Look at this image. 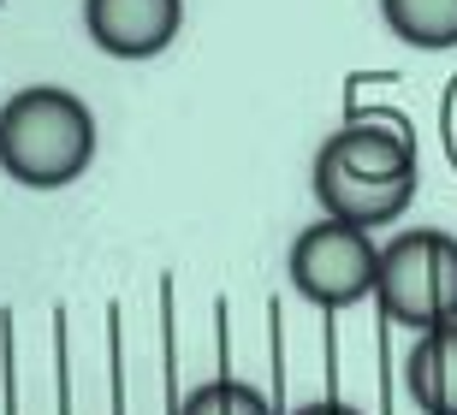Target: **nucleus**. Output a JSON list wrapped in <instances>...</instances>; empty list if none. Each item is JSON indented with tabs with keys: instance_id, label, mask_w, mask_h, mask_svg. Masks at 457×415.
Returning a JSON list of instances; mask_svg holds the SVG:
<instances>
[{
	"instance_id": "obj_1",
	"label": "nucleus",
	"mask_w": 457,
	"mask_h": 415,
	"mask_svg": "<svg viewBox=\"0 0 457 415\" xmlns=\"http://www.w3.org/2000/svg\"><path fill=\"white\" fill-rule=\"evenodd\" d=\"M96 161V113L60 83H30L0 107V172L24 190H66Z\"/></svg>"
},
{
	"instance_id": "obj_2",
	"label": "nucleus",
	"mask_w": 457,
	"mask_h": 415,
	"mask_svg": "<svg viewBox=\"0 0 457 415\" xmlns=\"http://www.w3.org/2000/svg\"><path fill=\"white\" fill-rule=\"evenodd\" d=\"M380 315L410 332H434L457 320V237L440 226H410L380 244Z\"/></svg>"
},
{
	"instance_id": "obj_3",
	"label": "nucleus",
	"mask_w": 457,
	"mask_h": 415,
	"mask_svg": "<svg viewBox=\"0 0 457 415\" xmlns=\"http://www.w3.org/2000/svg\"><path fill=\"white\" fill-rule=\"evenodd\" d=\"M286 273L297 285V297L315 303V309H351V303L374 297L380 285V244H374L362 226H345V220H315L291 237Z\"/></svg>"
},
{
	"instance_id": "obj_4",
	"label": "nucleus",
	"mask_w": 457,
	"mask_h": 415,
	"mask_svg": "<svg viewBox=\"0 0 457 415\" xmlns=\"http://www.w3.org/2000/svg\"><path fill=\"white\" fill-rule=\"evenodd\" d=\"M315 161L356 172V178H422L416 131H410L404 113H386V107H369V113L345 119L339 131L315 149Z\"/></svg>"
},
{
	"instance_id": "obj_5",
	"label": "nucleus",
	"mask_w": 457,
	"mask_h": 415,
	"mask_svg": "<svg viewBox=\"0 0 457 415\" xmlns=\"http://www.w3.org/2000/svg\"><path fill=\"white\" fill-rule=\"evenodd\" d=\"M84 30L107 60H154L185 30V0H84Z\"/></svg>"
},
{
	"instance_id": "obj_6",
	"label": "nucleus",
	"mask_w": 457,
	"mask_h": 415,
	"mask_svg": "<svg viewBox=\"0 0 457 415\" xmlns=\"http://www.w3.org/2000/svg\"><path fill=\"white\" fill-rule=\"evenodd\" d=\"M416 184L422 178H356V172H339L327 161H315V172H309V190L321 202V214L345 220V226H362V232L392 226L416 202Z\"/></svg>"
},
{
	"instance_id": "obj_7",
	"label": "nucleus",
	"mask_w": 457,
	"mask_h": 415,
	"mask_svg": "<svg viewBox=\"0 0 457 415\" xmlns=\"http://www.w3.org/2000/svg\"><path fill=\"white\" fill-rule=\"evenodd\" d=\"M404 392L422 415H457V320L416 332V350L404 356Z\"/></svg>"
},
{
	"instance_id": "obj_8",
	"label": "nucleus",
	"mask_w": 457,
	"mask_h": 415,
	"mask_svg": "<svg viewBox=\"0 0 457 415\" xmlns=\"http://www.w3.org/2000/svg\"><path fill=\"white\" fill-rule=\"evenodd\" d=\"M380 18L410 48H457V0H380Z\"/></svg>"
},
{
	"instance_id": "obj_9",
	"label": "nucleus",
	"mask_w": 457,
	"mask_h": 415,
	"mask_svg": "<svg viewBox=\"0 0 457 415\" xmlns=\"http://www.w3.org/2000/svg\"><path fill=\"white\" fill-rule=\"evenodd\" d=\"M179 415H273V403L244 380H203L179 403Z\"/></svg>"
},
{
	"instance_id": "obj_10",
	"label": "nucleus",
	"mask_w": 457,
	"mask_h": 415,
	"mask_svg": "<svg viewBox=\"0 0 457 415\" xmlns=\"http://www.w3.org/2000/svg\"><path fill=\"white\" fill-rule=\"evenodd\" d=\"M440 143H445V161H452V172H457V71L440 89Z\"/></svg>"
},
{
	"instance_id": "obj_11",
	"label": "nucleus",
	"mask_w": 457,
	"mask_h": 415,
	"mask_svg": "<svg viewBox=\"0 0 457 415\" xmlns=\"http://www.w3.org/2000/svg\"><path fill=\"white\" fill-rule=\"evenodd\" d=\"M291 415H362V410L345 403V398H315V403H303V410H291Z\"/></svg>"
},
{
	"instance_id": "obj_12",
	"label": "nucleus",
	"mask_w": 457,
	"mask_h": 415,
	"mask_svg": "<svg viewBox=\"0 0 457 415\" xmlns=\"http://www.w3.org/2000/svg\"><path fill=\"white\" fill-rule=\"evenodd\" d=\"M0 6H6V0H0Z\"/></svg>"
}]
</instances>
